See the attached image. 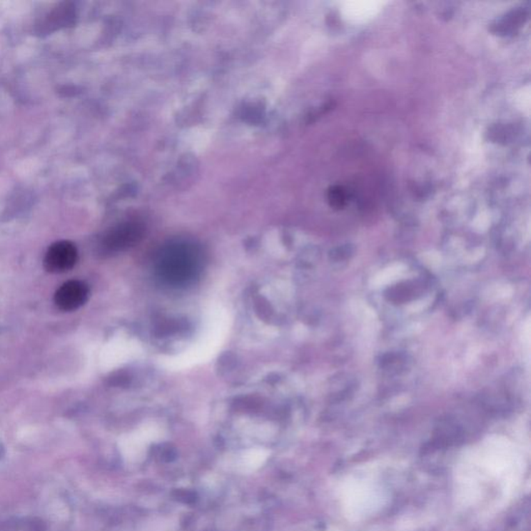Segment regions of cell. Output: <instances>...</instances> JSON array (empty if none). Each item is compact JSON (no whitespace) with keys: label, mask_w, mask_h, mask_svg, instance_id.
<instances>
[{"label":"cell","mask_w":531,"mask_h":531,"mask_svg":"<svg viewBox=\"0 0 531 531\" xmlns=\"http://www.w3.org/2000/svg\"><path fill=\"white\" fill-rule=\"evenodd\" d=\"M201 251L193 244L178 242L164 247L156 261V273L166 285L183 287L198 276L201 265Z\"/></svg>","instance_id":"obj_1"},{"label":"cell","mask_w":531,"mask_h":531,"mask_svg":"<svg viewBox=\"0 0 531 531\" xmlns=\"http://www.w3.org/2000/svg\"><path fill=\"white\" fill-rule=\"evenodd\" d=\"M329 201H330L332 207L334 208H342L345 203V193L343 188L340 187H333L329 191L328 196Z\"/></svg>","instance_id":"obj_6"},{"label":"cell","mask_w":531,"mask_h":531,"mask_svg":"<svg viewBox=\"0 0 531 531\" xmlns=\"http://www.w3.org/2000/svg\"><path fill=\"white\" fill-rule=\"evenodd\" d=\"M89 296V288L80 280H70L64 283L54 295L57 308L64 311L76 310L81 308Z\"/></svg>","instance_id":"obj_3"},{"label":"cell","mask_w":531,"mask_h":531,"mask_svg":"<svg viewBox=\"0 0 531 531\" xmlns=\"http://www.w3.org/2000/svg\"><path fill=\"white\" fill-rule=\"evenodd\" d=\"M267 455L264 450H253L245 455L243 461H241L242 468L248 472L256 470L265 463Z\"/></svg>","instance_id":"obj_5"},{"label":"cell","mask_w":531,"mask_h":531,"mask_svg":"<svg viewBox=\"0 0 531 531\" xmlns=\"http://www.w3.org/2000/svg\"><path fill=\"white\" fill-rule=\"evenodd\" d=\"M143 228L136 222L125 223L112 230L104 240V247L109 251H120L139 241Z\"/></svg>","instance_id":"obj_4"},{"label":"cell","mask_w":531,"mask_h":531,"mask_svg":"<svg viewBox=\"0 0 531 531\" xmlns=\"http://www.w3.org/2000/svg\"><path fill=\"white\" fill-rule=\"evenodd\" d=\"M76 246L70 241L52 244L46 253L44 266L50 273H65L76 265Z\"/></svg>","instance_id":"obj_2"}]
</instances>
